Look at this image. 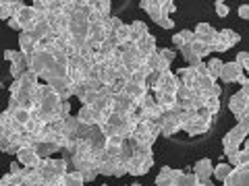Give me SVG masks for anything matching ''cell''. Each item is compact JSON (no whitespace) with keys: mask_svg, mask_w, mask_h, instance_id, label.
Masks as SVG:
<instances>
[{"mask_svg":"<svg viewBox=\"0 0 249 186\" xmlns=\"http://www.w3.org/2000/svg\"><path fill=\"white\" fill-rule=\"evenodd\" d=\"M121 149H123L121 157H123L131 176H143L150 172V168L154 166L152 147H143V145H139L133 137H127Z\"/></svg>","mask_w":249,"mask_h":186,"instance_id":"1","label":"cell"},{"mask_svg":"<svg viewBox=\"0 0 249 186\" xmlns=\"http://www.w3.org/2000/svg\"><path fill=\"white\" fill-rule=\"evenodd\" d=\"M62 99L56 91H54L50 85H40V104H37V116L44 120V122H54V120H60L62 118Z\"/></svg>","mask_w":249,"mask_h":186,"instance_id":"2","label":"cell"},{"mask_svg":"<svg viewBox=\"0 0 249 186\" xmlns=\"http://www.w3.org/2000/svg\"><path fill=\"white\" fill-rule=\"evenodd\" d=\"M139 6L150 15L152 21L156 25H160L162 29H173L175 27V21H170L168 15L177 11V4L173 0H142Z\"/></svg>","mask_w":249,"mask_h":186,"instance_id":"3","label":"cell"},{"mask_svg":"<svg viewBox=\"0 0 249 186\" xmlns=\"http://www.w3.org/2000/svg\"><path fill=\"white\" fill-rule=\"evenodd\" d=\"M69 168H71V164H69L65 157H60V159H54V157L42 159L40 172L44 176V186L62 184V182H65V176H67V170Z\"/></svg>","mask_w":249,"mask_h":186,"instance_id":"4","label":"cell"},{"mask_svg":"<svg viewBox=\"0 0 249 186\" xmlns=\"http://www.w3.org/2000/svg\"><path fill=\"white\" fill-rule=\"evenodd\" d=\"M104 130L106 137H131L133 130L137 128V120L133 116H121V114H112L104 126H100Z\"/></svg>","mask_w":249,"mask_h":186,"instance_id":"5","label":"cell"},{"mask_svg":"<svg viewBox=\"0 0 249 186\" xmlns=\"http://www.w3.org/2000/svg\"><path fill=\"white\" fill-rule=\"evenodd\" d=\"M249 137V116H245L243 120H239L227 135L222 137V149L224 155H231L241 149V145L245 143V139Z\"/></svg>","mask_w":249,"mask_h":186,"instance_id":"6","label":"cell"},{"mask_svg":"<svg viewBox=\"0 0 249 186\" xmlns=\"http://www.w3.org/2000/svg\"><path fill=\"white\" fill-rule=\"evenodd\" d=\"M212 118L214 116L210 114L206 108H201V110H197V112H193L189 118L185 120V124H183V130L189 137H199V135H206L210 128H212Z\"/></svg>","mask_w":249,"mask_h":186,"instance_id":"7","label":"cell"},{"mask_svg":"<svg viewBox=\"0 0 249 186\" xmlns=\"http://www.w3.org/2000/svg\"><path fill=\"white\" fill-rule=\"evenodd\" d=\"M162 135V126L158 122H139L137 124V128L133 130V137L135 141L139 145H143V147H152L156 143V139H158Z\"/></svg>","mask_w":249,"mask_h":186,"instance_id":"8","label":"cell"},{"mask_svg":"<svg viewBox=\"0 0 249 186\" xmlns=\"http://www.w3.org/2000/svg\"><path fill=\"white\" fill-rule=\"evenodd\" d=\"M4 58L11 62V77H13L15 81L23 79V75L29 73V58H27L23 52L6 50V52H4Z\"/></svg>","mask_w":249,"mask_h":186,"instance_id":"9","label":"cell"},{"mask_svg":"<svg viewBox=\"0 0 249 186\" xmlns=\"http://www.w3.org/2000/svg\"><path fill=\"white\" fill-rule=\"evenodd\" d=\"M193 89L197 91V95L204 99V102H206V99H212V97H220L222 95V87L212 79V77H208V75H199L196 85H193Z\"/></svg>","mask_w":249,"mask_h":186,"instance_id":"10","label":"cell"},{"mask_svg":"<svg viewBox=\"0 0 249 186\" xmlns=\"http://www.w3.org/2000/svg\"><path fill=\"white\" fill-rule=\"evenodd\" d=\"M98 172L102 174V176H114V178H121V176H124V174H129V170H127V166H124L123 157H108V155L104 153L102 161H100Z\"/></svg>","mask_w":249,"mask_h":186,"instance_id":"11","label":"cell"},{"mask_svg":"<svg viewBox=\"0 0 249 186\" xmlns=\"http://www.w3.org/2000/svg\"><path fill=\"white\" fill-rule=\"evenodd\" d=\"M13 19H17L19 21V25H21V33H31V31L36 29L37 25V21H40V15L36 13V9L31 4H25L23 9L15 15Z\"/></svg>","mask_w":249,"mask_h":186,"instance_id":"12","label":"cell"},{"mask_svg":"<svg viewBox=\"0 0 249 186\" xmlns=\"http://www.w3.org/2000/svg\"><path fill=\"white\" fill-rule=\"evenodd\" d=\"M181 79L177 77V73H162L160 79H158V85L154 87L152 93H170V95H177L178 89H181Z\"/></svg>","mask_w":249,"mask_h":186,"instance_id":"13","label":"cell"},{"mask_svg":"<svg viewBox=\"0 0 249 186\" xmlns=\"http://www.w3.org/2000/svg\"><path fill=\"white\" fill-rule=\"evenodd\" d=\"M229 108H231V112L235 114L237 120H243L245 116L249 114V93H245L243 89H239L235 95H231Z\"/></svg>","mask_w":249,"mask_h":186,"instance_id":"14","label":"cell"},{"mask_svg":"<svg viewBox=\"0 0 249 186\" xmlns=\"http://www.w3.org/2000/svg\"><path fill=\"white\" fill-rule=\"evenodd\" d=\"M245 79V71H243V66L239 64V62H224V66H222V73H220V81L222 83H239Z\"/></svg>","mask_w":249,"mask_h":186,"instance_id":"15","label":"cell"},{"mask_svg":"<svg viewBox=\"0 0 249 186\" xmlns=\"http://www.w3.org/2000/svg\"><path fill=\"white\" fill-rule=\"evenodd\" d=\"M239 42H241V35L237 33V31H232V29H220V31H218V42H216L214 52L222 54V52L231 50L232 46H237Z\"/></svg>","mask_w":249,"mask_h":186,"instance_id":"16","label":"cell"},{"mask_svg":"<svg viewBox=\"0 0 249 186\" xmlns=\"http://www.w3.org/2000/svg\"><path fill=\"white\" fill-rule=\"evenodd\" d=\"M139 104L135 102L133 97H129L127 93H121V95L114 97V114H121V116H133L137 112Z\"/></svg>","mask_w":249,"mask_h":186,"instance_id":"17","label":"cell"},{"mask_svg":"<svg viewBox=\"0 0 249 186\" xmlns=\"http://www.w3.org/2000/svg\"><path fill=\"white\" fill-rule=\"evenodd\" d=\"M17 161L23 168H40L42 157L34 147H23V149H19V153H17Z\"/></svg>","mask_w":249,"mask_h":186,"instance_id":"18","label":"cell"},{"mask_svg":"<svg viewBox=\"0 0 249 186\" xmlns=\"http://www.w3.org/2000/svg\"><path fill=\"white\" fill-rule=\"evenodd\" d=\"M196 31V37L199 42H204L208 46H212V48H216V42H218V31L210 25V23H197V27L193 29Z\"/></svg>","mask_w":249,"mask_h":186,"instance_id":"19","label":"cell"},{"mask_svg":"<svg viewBox=\"0 0 249 186\" xmlns=\"http://www.w3.org/2000/svg\"><path fill=\"white\" fill-rule=\"evenodd\" d=\"M224 186H249V164L232 170V174L224 180Z\"/></svg>","mask_w":249,"mask_h":186,"instance_id":"20","label":"cell"},{"mask_svg":"<svg viewBox=\"0 0 249 186\" xmlns=\"http://www.w3.org/2000/svg\"><path fill=\"white\" fill-rule=\"evenodd\" d=\"M23 6H25L23 0H2V2H0V19L11 21Z\"/></svg>","mask_w":249,"mask_h":186,"instance_id":"21","label":"cell"},{"mask_svg":"<svg viewBox=\"0 0 249 186\" xmlns=\"http://www.w3.org/2000/svg\"><path fill=\"white\" fill-rule=\"evenodd\" d=\"M191 170H193V174H196L201 182H208L210 178L214 176V164H212V159H208V157L199 159Z\"/></svg>","mask_w":249,"mask_h":186,"instance_id":"22","label":"cell"},{"mask_svg":"<svg viewBox=\"0 0 249 186\" xmlns=\"http://www.w3.org/2000/svg\"><path fill=\"white\" fill-rule=\"evenodd\" d=\"M147 68L152 73H170V62L166 58H162L160 52H154L147 56Z\"/></svg>","mask_w":249,"mask_h":186,"instance_id":"23","label":"cell"},{"mask_svg":"<svg viewBox=\"0 0 249 186\" xmlns=\"http://www.w3.org/2000/svg\"><path fill=\"white\" fill-rule=\"evenodd\" d=\"M124 93H127L129 97H133L137 104H142V99L150 93V89H147L145 83H135V81H129L124 83Z\"/></svg>","mask_w":249,"mask_h":186,"instance_id":"24","label":"cell"},{"mask_svg":"<svg viewBox=\"0 0 249 186\" xmlns=\"http://www.w3.org/2000/svg\"><path fill=\"white\" fill-rule=\"evenodd\" d=\"M77 118H79L81 122H85V124H89V126H100V122H102L100 112L96 110V108H91V106H81Z\"/></svg>","mask_w":249,"mask_h":186,"instance_id":"25","label":"cell"},{"mask_svg":"<svg viewBox=\"0 0 249 186\" xmlns=\"http://www.w3.org/2000/svg\"><path fill=\"white\" fill-rule=\"evenodd\" d=\"M183 172L181 170H175V168H168L164 166L160 170V174L156 176V186H170L173 182H177V178L181 176Z\"/></svg>","mask_w":249,"mask_h":186,"instance_id":"26","label":"cell"},{"mask_svg":"<svg viewBox=\"0 0 249 186\" xmlns=\"http://www.w3.org/2000/svg\"><path fill=\"white\" fill-rule=\"evenodd\" d=\"M227 159H229V164H231L232 168H241V166L249 164V139H245L243 149H239V151H235V153L227 155Z\"/></svg>","mask_w":249,"mask_h":186,"instance_id":"27","label":"cell"},{"mask_svg":"<svg viewBox=\"0 0 249 186\" xmlns=\"http://www.w3.org/2000/svg\"><path fill=\"white\" fill-rule=\"evenodd\" d=\"M135 44H137V50L142 52L143 56H150V54L158 52V46H156V35H152V33L143 35L142 40H137Z\"/></svg>","mask_w":249,"mask_h":186,"instance_id":"28","label":"cell"},{"mask_svg":"<svg viewBox=\"0 0 249 186\" xmlns=\"http://www.w3.org/2000/svg\"><path fill=\"white\" fill-rule=\"evenodd\" d=\"M36 48H37V40L31 33L19 35V52H23L25 56H31V54H36Z\"/></svg>","mask_w":249,"mask_h":186,"instance_id":"29","label":"cell"},{"mask_svg":"<svg viewBox=\"0 0 249 186\" xmlns=\"http://www.w3.org/2000/svg\"><path fill=\"white\" fill-rule=\"evenodd\" d=\"M196 42V31H191V29H183V31H178V33L173 35V44L177 46L178 50L185 48V46H189Z\"/></svg>","mask_w":249,"mask_h":186,"instance_id":"30","label":"cell"},{"mask_svg":"<svg viewBox=\"0 0 249 186\" xmlns=\"http://www.w3.org/2000/svg\"><path fill=\"white\" fill-rule=\"evenodd\" d=\"M34 149L40 153V157H42V159H48V157H52V153L62 151V149H60V145H56V143H36V145H34Z\"/></svg>","mask_w":249,"mask_h":186,"instance_id":"31","label":"cell"},{"mask_svg":"<svg viewBox=\"0 0 249 186\" xmlns=\"http://www.w3.org/2000/svg\"><path fill=\"white\" fill-rule=\"evenodd\" d=\"M114 37H116V42H119V48H121V46H124V44L135 42L133 40V29H131V23H124V25L114 33Z\"/></svg>","mask_w":249,"mask_h":186,"instance_id":"32","label":"cell"},{"mask_svg":"<svg viewBox=\"0 0 249 186\" xmlns=\"http://www.w3.org/2000/svg\"><path fill=\"white\" fill-rule=\"evenodd\" d=\"M91 6L93 13L100 15V17H110V9H112L110 0H91Z\"/></svg>","mask_w":249,"mask_h":186,"instance_id":"33","label":"cell"},{"mask_svg":"<svg viewBox=\"0 0 249 186\" xmlns=\"http://www.w3.org/2000/svg\"><path fill=\"white\" fill-rule=\"evenodd\" d=\"M222 66L224 62L220 58H210L208 60V77H212V79H220V73H222Z\"/></svg>","mask_w":249,"mask_h":186,"instance_id":"34","label":"cell"},{"mask_svg":"<svg viewBox=\"0 0 249 186\" xmlns=\"http://www.w3.org/2000/svg\"><path fill=\"white\" fill-rule=\"evenodd\" d=\"M65 186H83L85 184V178L81 172H77V170H69L67 176H65Z\"/></svg>","mask_w":249,"mask_h":186,"instance_id":"35","label":"cell"},{"mask_svg":"<svg viewBox=\"0 0 249 186\" xmlns=\"http://www.w3.org/2000/svg\"><path fill=\"white\" fill-rule=\"evenodd\" d=\"M232 170H235V168H232L231 164H218V166L214 168L216 180H218V182H224V180H227V178L232 174Z\"/></svg>","mask_w":249,"mask_h":186,"instance_id":"36","label":"cell"},{"mask_svg":"<svg viewBox=\"0 0 249 186\" xmlns=\"http://www.w3.org/2000/svg\"><path fill=\"white\" fill-rule=\"evenodd\" d=\"M131 29H133V40H135V42H137V40H142L143 35L150 33V29H147L145 23H143V21H137V19L131 23Z\"/></svg>","mask_w":249,"mask_h":186,"instance_id":"37","label":"cell"},{"mask_svg":"<svg viewBox=\"0 0 249 186\" xmlns=\"http://www.w3.org/2000/svg\"><path fill=\"white\" fill-rule=\"evenodd\" d=\"M204 108L206 110L212 114V116H216L218 112H220V97H212V99H206L204 102Z\"/></svg>","mask_w":249,"mask_h":186,"instance_id":"38","label":"cell"},{"mask_svg":"<svg viewBox=\"0 0 249 186\" xmlns=\"http://www.w3.org/2000/svg\"><path fill=\"white\" fill-rule=\"evenodd\" d=\"M235 62H239V64L243 66V71L249 75V52H239L237 58H235Z\"/></svg>","mask_w":249,"mask_h":186,"instance_id":"39","label":"cell"},{"mask_svg":"<svg viewBox=\"0 0 249 186\" xmlns=\"http://www.w3.org/2000/svg\"><path fill=\"white\" fill-rule=\"evenodd\" d=\"M214 9H216L218 17H227V15H229V6L224 4L222 0H216V2H214Z\"/></svg>","mask_w":249,"mask_h":186,"instance_id":"40","label":"cell"},{"mask_svg":"<svg viewBox=\"0 0 249 186\" xmlns=\"http://www.w3.org/2000/svg\"><path fill=\"white\" fill-rule=\"evenodd\" d=\"M160 54H162V58H166L168 62H173L175 58H177V52L175 50H170V48H162V50H158Z\"/></svg>","mask_w":249,"mask_h":186,"instance_id":"41","label":"cell"},{"mask_svg":"<svg viewBox=\"0 0 249 186\" xmlns=\"http://www.w3.org/2000/svg\"><path fill=\"white\" fill-rule=\"evenodd\" d=\"M237 13H239V17H241V19H245V21H249V4H241Z\"/></svg>","mask_w":249,"mask_h":186,"instance_id":"42","label":"cell"},{"mask_svg":"<svg viewBox=\"0 0 249 186\" xmlns=\"http://www.w3.org/2000/svg\"><path fill=\"white\" fill-rule=\"evenodd\" d=\"M6 25H9L11 29H19V31H21V25H19V21H17V19H11V21H6Z\"/></svg>","mask_w":249,"mask_h":186,"instance_id":"43","label":"cell"},{"mask_svg":"<svg viewBox=\"0 0 249 186\" xmlns=\"http://www.w3.org/2000/svg\"><path fill=\"white\" fill-rule=\"evenodd\" d=\"M199 186H214L212 180H208V182H199Z\"/></svg>","mask_w":249,"mask_h":186,"instance_id":"44","label":"cell"},{"mask_svg":"<svg viewBox=\"0 0 249 186\" xmlns=\"http://www.w3.org/2000/svg\"><path fill=\"white\" fill-rule=\"evenodd\" d=\"M102 186H108V184H102Z\"/></svg>","mask_w":249,"mask_h":186,"instance_id":"45","label":"cell"}]
</instances>
